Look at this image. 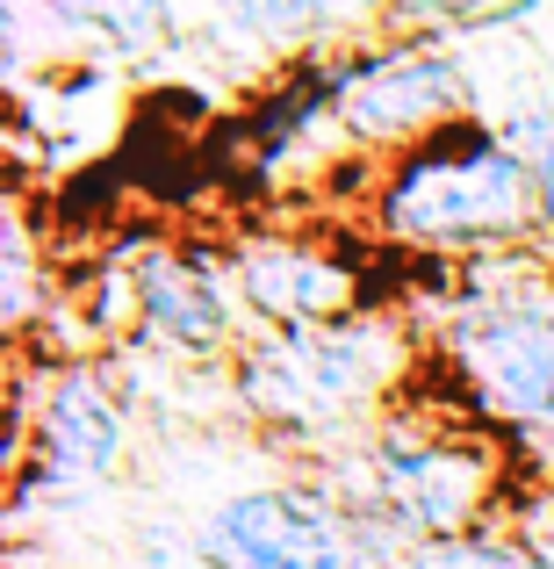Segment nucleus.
<instances>
[{"mask_svg":"<svg viewBox=\"0 0 554 569\" xmlns=\"http://www.w3.org/2000/svg\"><path fill=\"white\" fill-rule=\"evenodd\" d=\"M194 562L202 569H396L403 548L374 519L346 512L310 476L260 483L216 498L194 519Z\"/></svg>","mask_w":554,"mask_h":569,"instance_id":"423d86ee","label":"nucleus"},{"mask_svg":"<svg viewBox=\"0 0 554 569\" xmlns=\"http://www.w3.org/2000/svg\"><path fill=\"white\" fill-rule=\"evenodd\" d=\"M130 461V411L123 382L109 361H43V376H14V411H8V512L29 519L43 490L109 483Z\"/></svg>","mask_w":554,"mask_h":569,"instance_id":"20e7f679","label":"nucleus"},{"mask_svg":"<svg viewBox=\"0 0 554 569\" xmlns=\"http://www.w3.org/2000/svg\"><path fill=\"white\" fill-rule=\"evenodd\" d=\"M231 37L252 43H274V51H310V43H332L339 37V14L353 0H202Z\"/></svg>","mask_w":554,"mask_h":569,"instance_id":"1a4fd4ad","label":"nucleus"},{"mask_svg":"<svg viewBox=\"0 0 554 569\" xmlns=\"http://www.w3.org/2000/svg\"><path fill=\"white\" fill-rule=\"evenodd\" d=\"M223 260H231V289L245 303L252 325L266 332H289V325H339L382 310L361 260V231L353 223H266V231H238L223 238Z\"/></svg>","mask_w":554,"mask_h":569,"instance_id":"0eeeda50","label":"nucleus"},{"mask_svg":"<svg viewBox=\"0 0 554 569\" xmlns=\"http://www.w3.org/2000/svg\"><path fill=\"white\" fill-rule=\"evenodd\" d=\"M396 569H554V556L533 533H518V519H490L475 533H446V541L411 548Z\"/></svg>","mask_w":554,"mask_h":569,"instance_id":"9b49d317","label":"nucleus"},{"mask_svg":"<svg viewBox=\"0 0 554 569\" xmlns=\"http://www.w3.org/2000/svg\"><path fill=\"white\" fill-rule=\"evenodd\" d=\"M425 368L475 418L526 447H554V252H490L440 281L425 325Z\"/></svg>","mask_w":554,"mask_h":569,"instance_id":"7ed1b4c3","label":"nucleus"},{"mask_svg":"<svg viewBox=\"0 0 554 569\" xmlns=\"http://www.w3.org/2000/svg\"><path fill=\"white\" fill-rule=\"evenodd\" d=\"M425 368V332L396 325L389 310H361L339 325H252L245 347L223 361L238 418L266 447L295 455V469L332 447H353Z\"/></svg>","mask_w":554,"mask_h":569,"instance_id":"f03ea898","label":"nucleus"},{"mask_svg":"<svg viewBox=\"0 0 554 569\" xmlns=\"http://www.w3.org/2000/svg\"><path fill=\"white\" fill-rule=\"evenodd\" d=\"M58 29L72 37H94L109 51H144L173 29V0H37Z\"/></svg>","mask_w":554,"mask_h":569,"instance_id":"9d476101","label":"nucleus"},{"mask_svg":"<svg viewBox=\"0 0 554 569\" xmlns=\"http://www.w3.org/2000/svg\"><path fill=\"white\" fill-rule=\"evenodd\" d=\"M332 80V138L346 159H382L432 130L475 116L469 58L446 51L440 29H382V37L339 43Z\"/></svg>","mask_w":554,"mask_h":569,"instance_id":"39448f33","label":"nucleus"},{"mask_svg":"<svg viewBox=\"0 0 554 569\" xmlns=\"http://www.w3.org/2000/svg\"><path fill=\"white\" fill-rule=\"evenodd\" d=\"M497 123H504V138L533 159L541 194H547V223H554V101H518V109H504Z\"/></svg>","mask_w":554,"mask_h":569,"instance_id":"ddd939ff","label":"nucleus"},{"mask_svg":"<svg viewBox=\"0 0 554 569\" xmlns=\"http://www.w3.org/2000/svg\"><path fill=\"white\" fill-rule=\"evenodd\" d=\"M382 29H446V22H483V14L512 8V0H353Z\"/></svg>","mask_w":554,"mask_h":569,"instance_id":"f8f14e48","label":"nucleus"},{"mask_svg":"<svg viewBox=\"0 0 554 569\" xmlns=\"http://www.w3.org/2000/svg\"><path fill=\"white\" fill-rule=\"evenodd\" d=\"M245 303L231 289L223 246H144L130 260V339L167 361H231L245 347Z\"/></svg>","mask_w":554,"mask_h":569,"instance_id":"6e6552de","label":"nucleus"},{"mask_svg":"<svg viewBox=\"0 0 554 569\" xmlns=\"http://www.w3.org/2000/svg\"><path fill=\"white\" fill-rule=\"evenodd\" d=\"M324 181L346 188V202L332 217L353 223L382 252H411V260H440V267L490 260V252H533V246L554 252L541 173L490 116H461V123L382 159H346Z\"/></svg>","mask_w":554,"mask_h":569,"instance_id":"f257e3e1","label":"nucleus"}]
</instances>
